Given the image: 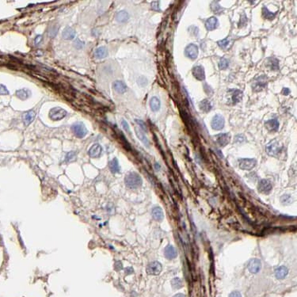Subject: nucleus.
<instances>
[{"mask_svg": "<svg viewBox=\"0 0 297 297\" xmlns=\"http://www.w3.org/2000/svg\"><path fill=\"white\" fill-rule=\"evenodd\" d=\"M124 183L126 185L128 188L135 190L140 187L143 183L141 177L135 172H130L125 176L124 178Z\"/></svg>", "mask_w": 297, "mask_h": 297, "instance_id": "nucleus-1", "label": "nucleus"}, {"mask_svg": "<svg viewBox=\"0 0 297 297\" xmlns=\"http://www.w3.org/2000/svg\"><path fill=\"white\" fill-rule=\"evenodd\" d=\"M268 83V78L265 75H261L254 81L252 85V89L255 92L261 91L266 87Z\"/></svg>", "mask_w": 297, "mask_h": 297, "instance_id": "nucleus-2", "label": "nucleus"}, {"mask_svg": "<svg viewBox=\"0 0 297 297\" xmlns=\"http://www.w3.org/2000/svg\"><path fill=\"white\" fill-rule=\"evenodd\" d=\"M282 147L277 140H273L266 146V152L271 156H277L281 151Z\"/></svg>", "mask_w": 297, "mask_h": 297, "instance_id": "nucleus-3", "label": "nucleus"}, {"mask_svg": "<svg viewBox=\"0 0 297 297\" xmlns=\"http://www.w3.org/2000/svg\"><path fill=\"white\" fill-rule=\"evenodd\" d=\"M67 116V111L60 107H55L49 112V117L53 120H60Z\"/></svg>", "mask_w": 297, "mask_h": 297, "instance_id": "nucleus-4", "label": "nucleus"}, {"mask_svg": "<svg viewBox=\"0 0 297 297\" xmlns=\"http://www.w3.org/2000/svg\"><path fill=\"white\" fill-rule=\"evenodd\" d=\"M257 164V161L254 158H240L239 160V167L245 170H250L253 169Z\"/></svg>", "mask_w": 297, "mask_h": 297, "instance_id": "nucleus-5", "label": "nucleus"}, {"mask_svg": "<svg viewBox=\"0 0 297 297\" xmlns=\"http://www.w3.org/2000/svg\"><path fill=\"white\" fill-rule=\"evenodd\" d=\"M75 135L79 138H83L87 134V129L83 123H76L72 128Z\"/></svg>", "mask_w": 297, "mask_h": 297, "instance_id": "nucleus-6", "label": "nucleus"}, {"mask_svg": "<svg viewBox=\"0 0 297 297\" xmlns=\"http://www.w3.org/2000/svg\"><path fill=\"white\" fill-rule=\"evenodd\" d=\"M162 265L158 261H152L147 265V273L149 275H158L162 271Z\"/></svg>", "mask_w": 297, "mask_h": 297, "instance_id": "nucleus-7", "label": "nucleus"}, {"mask_svg": "<svg viewBox=\"0 0 297 297\" xmlns=\"http://www.w3.org/2000/svg\"><path fill=\"white\" fill-rule=\"evenodd\" d=\"M224 124H225V121H224V117L221 115L216 114L213 117V120H212V123H211V125H212V128L213 129L218 131V130H221L224 128Z\"/></svg>", "mask_w": 297, "mask_h": 297, "instance_id": "nucleus-8", "label": "nucleus"}, {"mask_svg": "<svg viewBox=\"0 0 297 297\" xmlns=\"http://www.w3.org/2000/svg\"><path fill=\"white\" fill-rule=\"evenodd\" d=\"M186 56L191 60H195L198 56V47L194 44H190L185 49Z\"/></svg>", "mask_w": 297, "mask_h": 297, "instance_id": "nucleus-9", "label": "nucleus"}, {"mask_svg": "<svg viewBox=\"0 0 297 297\" xmlns=\"http://www.w3.org/2000/svg\"><path fill=\"white\" fill-rule=\"evenodd\" d=\"M272 188H273L272 183L269 180H266V179H262V180L260 181L258 186L259 192L265 194L269 193L271 190H272Z\"/></svg>", "mask_w": 297, "mask_h": 297, "instance_id": "nucleus-10", "label": "nucleus"}, {"mask_svg": "<svg viewBox=\"0 0 297 297\" xmlns=\"http://www.w3.org/2000/svg\"><path fill=\"white\" fill-rule=\"evenodd\" d=\"M216 140L220 147H225L231 140V135L229 133H220L215 136Z\"/></svg>", "mask_w": 297, "mask_h": 297, "instance_id": "nucleus-11", "label": "nucleus"}, {"mask_svg": "<svg viewBox=\"0 0 297 297\" xmlns=\"http://www.w3.org/2000/svg\"><path fill=\"white\" fill-rule=\"evenodd\" d=\"M261 267V261L258 258H254L251 259L249 262L248 269L251 273H258L260 271Z\"/></svg>", "mask_w": 297, "mask_h": 297, "instance_id": "nucleus-12", "label": "nucleus"}, {"mask_svg": "<svg viewBox=\"0 0 297 297\" xmlns=\"http://www.w3.org/2000/svg\"><path fill=\"white\" fill-rule=\"evenodd\" d=\"M193 75L197 80L203 81L205 79V73L203 67L196 66L193 68Z\"/></svg>", "mask_w": 297, "mask_h": 297, "instance_id": "nucleus-13", "label": "nucleus"}, {"mask_svg": "<svg viewBox=\"0 0 297 297\" xmlns=\"http://www.w3.org/2000/svg\"><path fill=\"white\" fill-rule=\"evenodd\" d=\"M265 126L269 132H276L279 129V121L276 119H271L265 122Z\"/></svg>", "mask_w": 297, "mask_h": 297, "instance_id": "nucleus-14", "label": "nucleus"}, {"mask_svg": "<svg viewBox=\"0 0 297 297\" xmlns=\"http://www.w3.org/2000/svg\"><path fill=\"white\" fill-rule=\"evenodd\" d=\"M102 147H101V145L96 143V144L93 145L92 147L89 149L88 153H89V155H90L91 158H98V157L101 155V154H102Z\"/></svg>", "mask_w": 297, "mask_h": 297, "instance_id": "nucleus-15", "label": "nucleus"}, {"mask_svg": "<svg viewBox=\"0 0 297 297\" xmlns=\"http://www.w3.org/2000/svg\"><path fill=\"white\" fill-rule=\"evenodd\" d=\"M219 25V21L218 19L216 17H211L209 19H207V21H205V27L209 31H212V30L215 29L218 27Z\"/></svg>", "mask_w": 297, "mask_h": 297, "instance_id": "nucleus-16", "label": "nucleus"}, {"mask_svg": "<svg viewBox=\"0 0 297 297\" xmlns=\"http://www.w3.org/2000/svg\"><path fill=\"white\" fill-rule=\"evenodd\" d=\"M164 255L167 259H174L177 257V252L173 246L168 245L164 250Z\"/></svg>", "mask_w": 297, "mask_h": 297, "instance_id": "nucleus-17", "label": "nucleus"}, {"mask_svg": "<svg viewBox=\"0 0 297 297\" xmlns=\"http://www.w3.org/2000/svg\"><path fill=\"white\" fill-rule=\"evenodd\" d=\"M135 134H136L137 137L139 139V140H140V141H141L142 143L146 146V147H148L149 145H150V142H149L148 139L147 138V136H146V135L144 134L143 130L140 129L139 128H135Z\"/></svg>", "mask_w": 297, "mask_h": 297, "instance_id": "nucleus-18", "label": "nucleus"}, {"mask_svg": "<svg viewBox=\"0 0 297 297\" xmlns=\"http://www.w3.org/2000/svg\"><path fill=\"white\" fill-rule=\"evenodd\" d=\"M113 87L119 94H124L127 91V86L122 81H115L113 83Z\"/></svg>", "mask_w": 297, "mask_h": 297, "instance_id": "nucleus-19", "label": "nucleus"}, {"mask_svg": "<svg viewBox=\"0 0 297 297\" xmlns=\"http://www.w3.org/2000/svg\"><path fill=\"white\" fill-rule=\"evenodd\" d=\"M151 214H152L154 220H156V221H162V220H163V217H164L163 212H162L161 208L154 207V209H152Z\"/></svg>", "mask_w": 297, "mask_h": 297, "instance_id": "nucleus-20", "label": "nucleus"}, {"mask_svg": "<svg viewBox=\"0 0 297 297\" xmlns=\"http://www.w3.org/2000/svg\"><path fill=\"white\" fill-rule=\"evenodd\" d=\"M266 66L272 71H277L279 70V61L273 57L268 58L266 60Z\"/></svg>", "mask_w": 297, "mask_h": 297, "instance_id": "nucleus-21", "label": "nucleus"}, {"mask_svg": "<svg viewBox=\"0 0 297 297\" xmlns=\"http://www.w3.org/2000/svg\"><path fill=\"white\" fill-rule=\"evenodd\" d=\"M231 92V101L233 104H237L243 98V92L239 90H230Z\"/></svg>", "mask_w": 297, "mask_h": 297, "instance_id": "nucleus-22", "label": "nucleus"}, {"mask_svg": "<svg viewBox=\"0 0 297 297\" xmlns=\"http://www.w3.org/2000/svg\"><path fill=\"white\" fill-rule=\"evenodd\" d=\"M288 270L285 266H280V267L277 268L275 271V276L279 280H282L288 275Z\"/></svg>", "mask_w": 297, "mask_h": 297, "instance_id": "nucleus-23", "label": "nucleus"}, {"mask_svg": "<svg viewBox=\"0 0 297 297\" xmlns=\"http://www.w3.org/2000/svg\"><path fill=\"white\" fill-rule=\"evenodd\" d=\"M75 37V31L71 27H66L63 31V37L65 40H72Z\"/></svg>", "mask_w": 297, "mask_h": 297, "instance_id": "nucleus-24", "label": "nucleus"}, {"mask_svg": "<svg viewBox=\"0 0 297 297\" xmlns=\"http://www.w3.org/2000/svg\"><path fill=\"white\" fill-rule=\"evenodd\" d=\"M94 56L98 59H103L108 56V50L105 47H99L94 52Z\"/></svg>", "mask_w": 297, "mask_h": 297, "instance_id": "nucleus-25", "label": "nucleus"}, {"mask_svg": "<svg viewBox=\"0 0 297 297\" xmlns=\"http://www.w3.org/2000/svg\"><path fill=\"white\" fill-rule=\"evenodd\" d=\"M160 105H161V103H160V101L158 98H156V97L151 98L150 101V107L153 112L158 111L160 109Z\"/></svg>", "mask_w": 297, "mask_h": 297, "instance_id": "nucleus-26", "label": "nucleus"}, {"mask_svg": "<svg viewBox=\"0 0 297 297\" xmlns=\"http://www.w3.org/2000/svg\"><path fill=\"white\" fill-rule=\"evenodd\" d=\"M35 116H36V113H35V112L34 111H33V110H30V111L27 112L24 117L25 124L26 126L29 125V124L34 120Z\"/></svg>", "mask_w": 297, "mask_h": 297, "instance_id": "nucleus-27", "label": "nucleus"}, {"mask_svg": "<svg viewBox=\"0 0 297 297\" xmlns=\"http://www.w3.org/2000/svg\"><path fill=\"white\" fill-rule=\"evenodd\" d=\"M31 92L28 89H21L16 91V95L18 98H19L21 100H25L30 96Z\"/></svg>", "mask_w": 297, "mask_h": 297, "instance_id": "nucleus-28", "label": "nucleus"}, {"mask_svg": "<svg viewBox=\"0 0 297 297\" xmlns=\"http://www.w3.org/2000/svg\"><path fill=\"white\" fill-rule=\"evenodd\" d=\"M199 106L200 109L203 112H205V113H208V112L210 111L211 109H212V107H213L212 104L210 103V102L208 99H205L203 101H201L200 102Z\"/></svg>", "mask_w": 297, "mask_h": 297, "instance_id": "nucleus-29", "label": "nucleus"}, {"mask_svg": "<svg viewBox=\"0 0 297 297\" xmlns=\"http://www.w3.org/2000/svg\"><path fill=\"white\" fill-rule=\"evenodd\" d=\"M109 169L111 170L112 173L116 174L120 172V166H119V162L117 158H114L112 161L109 162Z\"/></svg>", "mask_w": 297, "mask_h": 297, "instance_id": "nucleus-30", "label": "nucleus"}, {"mask_svg": "<svg viewBox=\"0 0 297 297\" xmlns=\"http://www.w3.org/2000/svg\"><path fill=\"white\" fill-rule=\"evenodd\" d=\"M129 18V15L126 11H120L116 14V20L118 22H125Z\"/></svg>", "mask_w": 297, "mask_h": 297, "instance_id": "nucleus-31", "label": "nucleus"}, {"mask_svg": "<svg viewBox=\"0 0 297 297\" xmlns=\"http://www.w3.org/2000/svg\"><path fill=\"white\" fill-rule=\"evenodd\" d=\"M262 14H263V16L265 18L269 19V20L273 19L275 16H276V13H273V12L269 11L268 8H266L265 6H263V8H262Z\"/></svg>", "mask_w": 297, "mask_h": 297, "instance_id": "nucleus-32", "label": "nucleus"}, {"mask_svg": "<svg viewBox=\"0 0 297 297\" xmlns=\"http://www.w3.org/2000/svg\"><path fill=\"white\" fill-rule=\"evenodd\" d=\"M171 285H172L174 289H179V288L182 287L183 284L180 278L175 277V278H174L173 280H171Z\"/></svg>", "mask_w": 297, "mask_h": 297, "instance_id": "nucleus-33", "label": "nucleus"}, {"mask_svg": "<svg viewBox=\"0 0 297 297\" xmlns=\"http://www.w3.org/2000/svg\"><path fill=\"white\" fill-rule=\"evenodd\" d=\"M229 66V62L226 58H221L219 62V68L220 70H225Z\"/></svg>", "mask_w": 297, "mask_h": 297, "instance_id": "nucleus-34", "label": "nucleus"}, {"mask_svg": "<svg viewBox=\"0 0 297 297\" xmlns=\"http://www.w3.org/2000/svg\"><path fill=\"white\" fill-rule=\"evenodd\" d=\"M229 43H230V41L228 38H225V39L222 40V41H219L217 42L219 46H220L222 49H224V50H226V49H228Z\"/></svg>", "mask_w": 297, "mask_h": 297, "instance_id": "nucleus-35", "label": "nucleus"}, {"mask_svg": "<svg viewBox=\"0 0 297 297\" xmlns=\"http://www.w3.org/2000/svg\"><path fill=\"white\" fill-rule=\"evenodd\" d=\"M212 10H213L214 13L220 14L222 12L223 8L219 5L218 2H213V4H212Z\"/></svg>", "mask_w": 297, "mask_h": 297, "instance_id": "nucleus-36", "label": "nucleus"}, {"mask_svg": "<svg viewBox=\"0 0 297 297\" xmlns=\"http://www.w3.org/2000/svg\"><path fill=\"white\" fill-rule=\"evenodd\" d=\"M75 158H76V153L74 152V151H70V152H68L66 154V157H65V160L68 162H72V161L75 160Z\"/></svg>", "mask_w": 297, "mask_h": 297, "instance_id": "nucleus-37", "label": "nucleus"}, {"mask_svg": "<svg viewBox=\"0 0 297 297\" xmlns=\"http://www.w3.org/2000/svg\"><path fill=\"white\" fill-rule=\"evenodd\" d=\"M280 201L281 203L284 204V205H288V204L291 203V197L290 195H284L281 197V199H280Z\"/></svg>", "mask_w": 297, "mask_h": 297, "instance_id": "nucleus-38", "label": "nucleus"}, {"mask_svg": "<svg viewBox=\"0 0 297 297\" xmlns=\"http://www.w3.org/2000/svg\"><path fill=\"white\" fill-rule=\"evenodd\" d=\"M58 30L59 26H55L54 25V26L51 27V29L49 30V35H50V37H54L57 34V33H58Z\"/></svg>", "mask_w": 297, "mask_h": 297, "instance_id": "nucleus-39", "label": "nucleus"}, {"mask_svg": "<svg viewBox=\"0 0 297 297\" xmlns=\"http://www.w3.org/2000/svg\"><path fill=\"white\" fill-rule=\"evenodd\" d=\"M135 122L137 123L139 125V128L140 129H142L143 131V132H147V127H146V124H145V123L143 122V120H135Z\"/></svg>", "mask_w": 297, "mask_h": 297, "instance_id": "nucleus-40", "label": "nucleus"}, {"mask_svg": "<svg viewBox=\"0 0 297 297\" xmlns=\"http://www.w3.org/2000/svg\"><path fill=\"white\" fill-rule=\"evenodd\" d=\"M0 94L1 95H7V94H9V91L6 89V87L1 84H0Z\"/></svg>", "mask_w": 297, "mask_h": 297, "instance_id": "nucleus-41", "label": "nucleus"}, {"mask_svg": "<svg viewBox=\"0 0 297 297\" xmlns=\"http://www.w3.org/2000/svg\"><path fill=\"white\" fill-rule=\"evenodd\" d=\"M121 125H122V127H123V128H124L126 132H130V129H129V126H128V124L127 123V121L126 120H122V121H121Z\"/></svg>", "mask_w": 297, "mask_h": 297, "instance_id": "nucleus-42", "label": "nucleus"}, {"mask_svg": "<svg viewBox=\"0 0 297 297\" xmlns=\"http://www.w3.org/2000/svg\"><path fill=\"white\" fill-rule=\"evenodd\" d=\"M151 8L154 10H159V2H157V1L151 2Z\"/></svg>", "mask_w": 297, "mask_h": 297, "instance_id": "nucleus-43", "label": "nucleus"}, {"mask_svg": "<svg viewBox=\"0 0 297 297\" xmlns=\"http://www.w3.org/2000/svg\"><path fill=\"white\" fill-rule=\"evenodd\" d=\"M41 41H42L41 35H37V36L35 37V39H34V44H35V45H38L41 42Z\"/></svg>", "mask_w": 297, "mask_h": 297, "instance_id": "nucleus-44", "label": "nucleus"}, {"mask_svg": "<svg viewBox=\"0 0 297 297\" xmlns=\"http://www.w3.org/2000/svg\"><path fill=\"white\" fill-rule=\"evenodd\" d=\"M229 297H242V295L239 291H232L231 294H230Z\"/></svg>", "mask_w": 297, "mask_h": 297, "instance_id": "nucleus-45", "label": "nucleus"}, {"mask_svg": "<svg viewBox=\"0 0 297 297\" xmlns=\"http://www.w3.org/2000/svg\"><path fill=\"white\" fill-rule=\"evenodd\" d=\"M115 269H116V270H120V269H122V264H121L120 261V263H119V265L117 264V262H116V264H115Z\"/></svg>", "mask_w": 297, "mask_h": 297, "instance_id": "nucleus-46", "label": "nucleus"}, {"mask_svg": "<svg viewBox=\"0 0 297 297\" xmlns=\"http://www.w3.org/2000/svg\"><path fill=\"white\" fill-rule=\"evenodd\" d=\"M78 44V49H81V48H83V42H81L79 40H77L76 41H75V45H77Z\"/></svg>", "mask_w": 297, "mask_h": 297, "instance_id": "nucleus-47", "label": "nucleus"}, {"mask_svg": "<svg viewBox=\"0 0 297 297\" xmlns=\"http://www.w3.org/2000/svg\"><path fill=\"white\" fill-rule=\"evenodd\" d=\"M289 93H290V90L288 88H284V89H283L282 94H284V95H288V94H289Z\"/></svg>", "mask_w": 297, "mask_h": 297, "instance_id": "nucleus-48", "label": "nucleus"}, {"mask_svg": "<svg viewBox=\"0 0 297 297\" xmlns=\"http://www.w3.org/2000/svg\"><path fill=\"white\" fill-rule=\"evenodd\" d=\"M125 273H126L127 274H130V273H133V269H132V268L131 267L127 268V269H125Z\"/></svg>", "mask_w": 297, "mask_h": 297, "instance_id": "nucleus-49", "label": "nucleus"}, {"mask_svg": "<svg viewBox=\"0 0 297 297\" xmlns=\"http://www.w3.org/2000/svg\"><path fill=\"white\" fill-rule=\"evenodd\" d=\"M174 297H186V296H185V295H183V294L178 293V294H176V295H175Z\"/></svg>", "mask_w": 297, "mask_h": 297, "instance_id": "nucleus-50", "label": "nucleus"}]
</instances>
